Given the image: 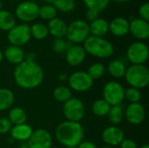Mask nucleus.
Listing matches in <instances>:
<instances>
[{"instance_id": "obj_1", "label": "nucleus", "mask_w": 149, "mask_h": 148, "mask_svg": "<svg viewBox=\"0 0 149 148\" xmlns=\"http://www.w3.org/2000/svg\"><path fill=\"white\" fill-rule=\"evenodd\" d=\"M15 83L23 89H34L39 86L45 78L42 66L36 61L24 60L16 65L13 72Z\"/></svg>"}, {"instance_id": "obj_2", "label": "nucleus", "mask_w": 149, "mask_h": 148, "mask_svg": "<svg viewBox=\"0 0 149 148\" xmlns=\"http://www.w3.org/2000/svg\"><path fill=\"white\" fill-rule=\"evenodd\" d=\"M57 140L65 147H78L85 137V131L79 122L65 120L61 122L55 129Z\"/></svg>"}, {"instance_id": "obj_3", "label": "nucleus", "mask_w": 149, "mask_h": 148, "mask_svg": "<svg viewBox=\"0 0 149 148\" xmlns=\"http://www.w3.org/2000/svg\"><path fill=\"white\" fill-rule=\"evenodd\" d=\"M83 44V48L86 53L99 58H110L114 52L113 44L104 38L89 36Z\"/></svg>"}, {"instance_id": "obj_4", "label": "nucleus", "mask_w": 149, "mask_h": 148, "mask_svg": "<svg viewBox=\"0 0 149 148\" xmlns=\"http://www.w3.org/2000/svg\"><path fill=\"white\" fill-rule=\"evenodd\" d=\"M127 83L137 89L146 88L149 84V70L145 65H131L124 76Z\"/></svg>"}, {"instance_id": "obj_5", "label": "nucleus", "mask_w": 149, "mask_h": 148, "mask_svg": "<svg viewBox=\"0 0 149 148\" xmlns=\"http://www.w3.org/2000/svg\"><path fill=\"white\" fill-rule=\"evenodd\" d=\"M90 36L89 24L82 19H76L67 25L66 38L68 42L73 44L84 43Z\"/></svg>"}, {"instance_id": "obj_6", "label": "nucleus", "mask_w": 149, "mask_h": 148, "mask_svg": "<svg viewBox=\"0 0 149 148\" xmlns=\"http://www.w3.org/2000/svg\"><path fill=\"white\" fill-rule=\"evenodd\" d=\"M103 99L111 106H120L125 99V89L117 81L107 82L103 88Z\"/></svg>"}, {"instance_id": "obj_7", "label": "nucleus", "mask_w": 149, "mask_h": 148, "mask_svg": "<svg viewBox=\"0 0 149 148\" xmlns=\"http://www.w3.org/2000/svg\"><path fill=\"white\" fill-rule=\"evenodd\" d=\"M63 113L66 120L72 122H80L85 117V106L83 102L74 97L64 103Z\"/></svg>"}, {"instance_id": "obj_8", "label": "nucleus", "mask_w": 149, "mask_h": 148, "mask_svg": "<svg viewBox=\"0 0 149 148\" xmlns=\"http://www.w3.org/2000/svg\"><path fill=\"white\" fill-rule=\"evenodd\" d=\"M31 38L30 26L27 24H16L8 31L7 39L10 45L23 46L26 44Z\"/></svg>"}, {"instance_id": "obj_9", "label": "nucleus", "mask_w": 149, "mask_h": 148, "mask_svg": "<svg viewBox=\"0 0 149 148\" xmlns=\"http://www.w3.org/2000/svg\"><path fill=\"white\" fill-rule=\"evenodd\" d=\"M149 57L148 45L142 41L131 44L127 50V58L132 65H144Z\"/></svg>"}, {"instance_id": "obj_10", "label": "nucleus", "mask_w": 149, "mask_h": 148, "mask_svg": "<svg viewBox=\"0 0 149 148\" xmlns=\"http://www.w3.org/2000/svg\"><path fill=\"white\" fill-rule=\"evenodd\" d=\"M38 5L33 1H23L17 4L15 10L17 18L24 23H30L36 20L38 17Z\"/></svg>"}, {"instance_id": "obj_11", "label": "nucleus", "mask_w": 149, "mask_h": 148, "mask_svg": "<svg viewBox=\"0 0 149 148\" xmlns=\"http://www.w3.org/2000/svg\"><path fill=\"white\" fill-rule=\"evenodd\" d=\"M68 85L71 90L78 92H84L92 88L93 80L89 77L86 72L79 71L69 76Z\"/></svg>"}, {"instance_id": "obj_12", "label": "nucleus", "mask_w": 149, "mask_h": 148, "mask_svg": "<svg viewBox=\"0 0 149 148\" xmlns=\"http://www.w3.org/2000/svg\"><path fill=\"white\" fill-rule=\"evenodd\" d=\"M26 144L29 148H51L52 136L47 130L40 128L33 131Z\"/></svg>"}, {"instance_id": "obj_13", "label": "nucleus", "mask_w": 149, "mask_h": 148, "mask_svg": "<svg viewBox=\"0 0 149 148\" xmlns=\"http://www.w3.org/2000/svg\"><path fill=\"white\" fill-rule=\"evenodd\" d=\"M125 139V133L121 128L117 126H110L104 129L102 140L107 147H114L120 146Z\"/></svg>"}, {"instance_id": "obj_14", "label": "nucleus", "mask_w": 149, "mask_h": 148, "mask_svg": "<svg viewBox=\"0 0 149 148\" xmlns=\"http://www.w3.org/2000/svg\"><path fill=\"white\" fill-rule=\"evenodd\" d=\"M124 117L132 125L141 124L146 117V111L141 103H130L124 112Z\"/></svg>"}, {"instance_id": "obj_15", "label": "nucleus", "mask_w": 149, "mask_h": 148, "mask_svg": "<svg viewBox=\"0 0 149 148\" xmlns=\"http://www.w3.org/2000/svg\"><path fill=\"white\" fill-rule=\"evenodd\" d=\"M129 33L140 41L148 39L149 37L148 22L140 17L133 18L129 21Z\"/></svg>"}, {"instance_id": "obj_16", "label": "nucleus", "mask_w": 149, "mask_h": 148, "mask_svg": "<svg viewBox=\"0 0 149 148\" xmlns=\"http://www.w3.org/2000/svg\"><path fill=\"white\" fill-rule=\"evenodd\" d=\"M86 52L85 51L83 46L79 44H73L69 46L65 51V59L69 65L79 66L86 59Z\"/></svg>"}, {"instance_id": "obj_17", "label": "nucleus", "mask_w": 149, "mask_h": 148, "mask_svg": "<svg viewBox=\"0 0 149 148\" xmlns=\"http://www.w3.org/2000/svg\"><path fill=\"white\" fill-rule=\"evenodd\" d=\"M109 31L115 37L120 38L129 33V21L123 17H117L109 23Z\"/></svg>"}, {"instance_id": "obj_18", "label": "nucleus", "mask_w": 149, "mask_h": 148, "mask_svg": "<svg viewBox=\"0 0 149 148\" xmlns=\"http://www.w3.org/2000/svg\"><path fill=\"white\" fill-rule=\"evenodd\" d=\"M46 26L48 32L55 38H64L66 35L67 24L61 18L57 17L52 18V20L48 21V24Z\"/></svg>"}, {"instance_id": "obj_19", "label": "nucleus", "mask_w": 149, "mask_h": 148, "mask_svg": "<svg viewBox=\"0 0 149 148\" xmlns=\"http://www.w3.org/2000/svg\"><path fill=\"white\" fill-rule=\"evenodd\" d=\"M3 58H5L9 63L17 65L24 61L25 53L24 50L19 46L9 45L3 52Z\"/></svg>"}, {"instance_id": "obj_20", "label": "nucleus", "mask_w": 149, "mask_h": 148, "mask_svg": "<svg viewBox=\"0 0 149 148\" xmlns=\"http://www.w3.org/2000/svg\"><path fill=\"white\" fill-rule=\"evenodd\" d=\"M33 130L31 126L26 123L13 126L10 132V136L15 140H18V141H27L31 136Z\"/></svg>"}, {"instance_id": "obj_21", "label": "nucleus", "mask_w": 149, "mask_h": 148, "mask_svg": "<svg viewBox=\"0 0 149 148\" xmlns=\"http://www.w3.org/2000/svg\"><path fill=\"white\" fill-rule=\"evenodd\" d=\"M89 31L90 36L103 38L109 32V23L106 19L99 17L89 24Z\"/></svg>"}, {"instance_id": "obj_22", "label": "nucleus", "mask_w": 149, "mask_h": 148, "mask_svg": "<svg viewBox=\"0 0 149 148\" xmlns=\"http://www.w3.org/2000/svg\"><path fill=\"white\" fill-rule=\"evenodd\" d=\"M127 70V66L123 61L120 59H113L109 62L107 65V72L108 73L115 78V79H120L125 76Z\"/></svg>"}, {"instance_id": "obj_23", "label": "nucleus", "mask_w": 149, "mask_h": 148, "mask_svg": "<svg viewBox=\"0 0 149 148\" xmlns=\"http://www.w3.org/2000/svg\"><path fill=\"white\" fill-rule=\"evenodd\" d=\"M15 95L8 88H0V112L10 109L14 104Z\"/></svg>"}, {"instance_id": "obj_24", "label": "nucleus", "mask_w": 149, "mask_h": 148, "mask_svg": "<svg viewBox=\"0 0 149 148\" xmlns=\"http://www.w3.org/2000/svg\"><path fill=\"white\" fill-rule=\"evenodd\" d=\"M16 25V17L8 10H0V30L9 31Z\"/></svg>"}, {"instance_id": "obj_25", "label": "nucleus", "mask_w": 149, "mask_h": 148, "mask_svg": "<svg viewBox=\"0 0 149 148\" xmlns=\"http://www.w3.org/2000/svg\"><path fill=\"white\" fill-rule=\"evenodd\" d=\"M8 119L13 126L21 125L26 123L27 114L26 112L22 107L16 106L10 110Z\"/></svg>"}, {"instance_id": "obj_26", "label": "nucleus", "mask_w": 149, "mask_h": 148, "mask_svg": "<svg viewBox=\"0 0 149 148\" xmlns=\"http://www.w3.org/2000/svg\"><path fill=\"white\" fill-rule=\"evenodd\" d=\"M111 108V106L103 99H99L93 103L92 111L98 117L107 116L108 112Z\"/></svg>"}, {"instance_id": "obj_27", "label": "nucleus", "mask_w": 149, "mask_h": 148, "mask_svg": "<svg viewBox=\"0 0 149 148\" xmlns=\"http://www.w3.org/2000/svg\"><path fill=\"white\" fill-rule=\"evenodd\" d=\"M31 38H34L37 40H43L47 38L49 32L47 26L43 23H35L30 26Z\"/></svg>"}, {"instance_id": "obj_28", "label": "nucleus", "mask_w": 149, "mask_h": 148, "mask_svg": "<svg viewBox=\"0 0 149 148\" xmlns=\"http://www.w3.org/2000/svg\"><path fill=\"white\" fill-rule=\"evenodd\" d=\"M72 97V90L69 87H67V86L59 85V86H57L53 90V98L58 102L65 103Z\"/></svg>"}, {"instance_id": "obj_29", "label": "nucleus", "mask_w": 149, "mask_h": 148, "mask_svg": "<svg viewBox=\"0 0 149 148\" xmlns=\"http://www.w3.org/2000/svg\"><path fill=\"white\" fill-rule=\"evenodd\" d=\"M107 117L109 121L113 124V126H117L120 124L124 119V111L120 106V105L111 106Z\"/></svg>"}, {"instance_id": "obj_30", "label": "nucleus", "mask_w": 149, "mask_h": 148, "mask_svg": "<svg viewBox=\"0 0 149 148\" xmlns=\"http://www.w3.org/2000/svg\"><path fill=\"white\" fill-rule=\"evenodd\" d=\"M86 72L89 75V77L94 81V80L100 79L103 77V75L106 72V67L102 63L97 62V63L91 65Z\"/></svg>"}, {"instance_id": "obj_31", "label": "nucleus", "mask_w": 149, "mask_h": 148, "mask_svg": "<svg viewBox=\"0 0 149 148\" xmlns=\"http://www.w3.org/2000/svg\"><path fill=\"white\" fill-rule=\"evenodd\" d=\"M52 5L57 10L64 13H68L74 10L76 6V2L75 0H53Z\"/></svg>"}, {"instance_id": "obj_32", "label": "nucleus", "mask_w": 149, "mask_h": 148, "mask_svg": "<svg viewBox=\"0 0 149 148\" xmlns=\"http://www.w3.org/2000/svg\"><path fill=\"white\" fill-rule=\"evenodd\" d=\"M57 16V10L52 4H45L39 7L38 10V17H40L44 20L50 21L52 18L56 17Z\"/></svg>"}, {"instance_id": "obj_33", "label": "nucleus", "mask_w": 149, "mask_h": 148, "mask_svg": "<svg viewBox=\"0 0 149 148\" xmlns=\"http://www.w3.org/2000/svg\"><path fill=\"white\" fill-rule=\"evenodd\" d=\"M87 9H92L100 13L104 10L109 4L111 0H82Z\"/></svg>"}, {"instance_id": "obj_34", "label": "nucleus", "mask_w": 149, "mask_h": 148, "mask_svg": "<svg viewBox=\"0 0 149 148\" xmlns=\"http://www.w3.org/2000/svg\"><path fill=\"white\" fill-rule=\"evenodd\" d=\"M125 99L130 103H140L141 99V92L140 89L128 87L125 90Z\"/></svg>"}, {"instance_id": "obj_35", "label": "nucleus", "mask_w": 149, "mask_h": 148, "mask_svg": "<svg viewBox=\"0 0 149 148\" xmlns=\"http://www.w3.org/2000/svg\"><path fill=\"white\" fill-rule=\"evenodd\" d=\"M52 48L54 52L61 54L67 51L69 44L68 42H66L64 38H55L52 44Z\"/></svg>"}, {"instance_id": "obj_36", "label": "nucleus", "mask_w": 149, "mask_h": 148, "mask_svg": "<svg viewBox=\"0 0 149 148\" xmlns=\"http://www.w3.org/2000/svg\"><path fill=\"white\" fill-rule=\"evenodd\" d=\"M13 125L10 123L8 118H0V134H7L10 132Z\"/></svg>"}, {"instance_id": "obj_37", "label": "nucleus", "mask_w": 149, "mask_h": 148, "mask_svg": "<svg viewBox=\"0 0 149 148\" xmlns=\"http://www.w3.org/2000/svg\"><path fill=\"white\" fill-rule=\"evenodd\" d=\"M139 15L140 18L148 22L149 21V3H144L139 8Z\"/></svg>"}, {"instance_id": "obj_38", "label": "nucleus", "mask_w": 149, "mask_h": 148, "mask_svg": "<svg viewBox=\"0 0 149 148\" xmlns=\"http://www.w3.org/2000/svg\"><path fill=\"white\" fill-rule=\"evenodd\" d=\"M99 15H100V12L95 10H92V9H88L87 11H86V19L90 22H93L94 20H96L97 18H99Z\"/></svg>"}, {"instance_id": "obj_39", "label": "nucleus", "mask_w": 149, "mask_h": 148, "mask_svg": "<svg viewBox=\"0 0 149 148\" xmlns=\"http://www.w3.org/2000/svg\"><path fill=\"white\" fill-rule=\"evenodd\" d=\"M120 146V148H138L135 141L131 139H124Z\"/></svg>"}, {"instance_id": "obj_40", "label": "nucleus", "mask_w": 149, "mask_h": 148, "mask_svg": "<svg viewBox=\"0 0 149 148\" xmlns=\"http://www.w3.org/2000/svg\"><path fill=\"white\" fill-rule=\"evenodd\" d=\"M77 148H98L97 146L92 142V141H89V140H86V141H82L78 147H76Z\"/></svg>"}, {"instance_id": "obj_41", "label": "nucleus", "mask_w": 149, "mask_h": 148, "mask_svg": "<svg viewBox=\"0 0 149 148\" xmlns=\"http://www.w3.org/2000/svg\"><path fill=\"white\" fill-rule=\"evenodd\" d=\"M35 54L34 52H28L27 54H25V58L24 60H28V61H35Z\"/></svg>"}, {"instance_id": "obj_42", "label": "nucleus", "mask_w": 149, "mask_h": 148, "mask_svg": "<svg viewBox=\"0 0 149 148\" xmlns=\"http://www.w3.org/2000/svg\"><path fill=\"white\" fill-rule=\"evenodd\" d=\"M3 59V51L0 50V64L2 63Z\"/></svg>"}, {"instance_id": "obj_43", "label": "nucleus", "mask_w": 149, "mask_h": 148, "mask_svg": "<svg viewBox=\"0 0 149 148\" xmlns=\"http://www.w3.org/2000/svg\"><path fill=\"white\" fill-rule=\"evenodd\" d=\"M139 148H149V145L148 144H145V145L141 146V147H139Z\"/></svg>"}, {"instance_id": "obj_44", "label": "nucleus", "mask_w": 149, "mask_h": 148, "mask_svg": "<svg viewBox=\"0 0 149 148\" xmlns=\"http://www.w3.org/2000/svg\"><path fill=\"white\" fill-rule=\"evenodd\" d=\"M116 2H119V3H125V2H127L128 0H115Z\"/></svg>"}, {"instance_id": "obj_45", "label": "nucleus", "mask_w": 149, "mask_h": 148, "mask_svg": "<svg viewBox=\"0 0 149 148\" xmlns=\"http://www.w3.org/2000/svg\"><path fill=\"white\" fill-rule=\"evenodd\" d=\"M45 2H46L47 3H52V1L53 0H44Z\"/></svg>"}, {"instance_id": "obj_46", "label": "nucleus", "mask_w": 149, "mask_h": 148, "mask_svg": "<svg viewBox=\"0 0 149 148\" xmlns=\"http://www.w3.org/2000/svg\"><path fill=\"white\" fill-rule=\"evenodd\" d=\"M20 148H29V147H28L27 144H24V145H22V146H21V147H20Z\"/></svg>"}, {"instance_id": "obj_47", "label": "nucleus", "mask_w": 149, "mask_h": 148, "mask_svg": "<svg viewBox=\"0 0 149 148\" xmlns=\"http://www.w3.org/2000/svg\"><path fill=\"white\" fill-rule=\"evenodd\" d=\"M2 7H3V3H2V0H0V10H2Z\"/></svg>"}, {"instance_id": "obj_48", "label": "nucleus", "mask_w": 149, "mask_h": 148, "mask_svg": "<svg viewBox=\"0 0 149 148\" xmlns=\"http://www.w3.org/2000/svg\"><path fill=\"white\" fill-rule=\"evenodd\" d=\"M100 148H114V147H107V146H106V147H102Z\"/></svg>"}, {"instance_id": "obj_49", "label": "nucleus", "mask_w": 149, "mask_h": 148, "mask_svg": "<svg viewBox=\"0 0 149 148\" xmlns=\"http://www.w3.org/2000/svg\"><path fill=\"white\" fill-rule=\"evenodd\" d=\"M65 148H77V147H65Z\"/></svg>"}, {"instance_id": "obj_50", "label": "nucleus", "mask_w": 149, "mask_h": 148, "mask_svg": "<svg viewBox=\"0 0 149 148\" xmlns=\"http://www.w3.org/2000/svg\"><path fill=\"white\" fill-rule=\"evenodd\" d=\"M11 1H17V0H11Z\"/></svg>"}, {"instance_id": "obj_51", "label": "nucleus", "mask_w": 149, "mask_h": 148, "mask_svg": "<svg viewBox=\"0 0 149 148\" xmlns=\"http://www.w3.org/2000/svg\"><path fill=\"white\" fill-rule=\"evenodd\" d=\"M137 1H141V0H137Z\"/></svg>"}]
</instances>
